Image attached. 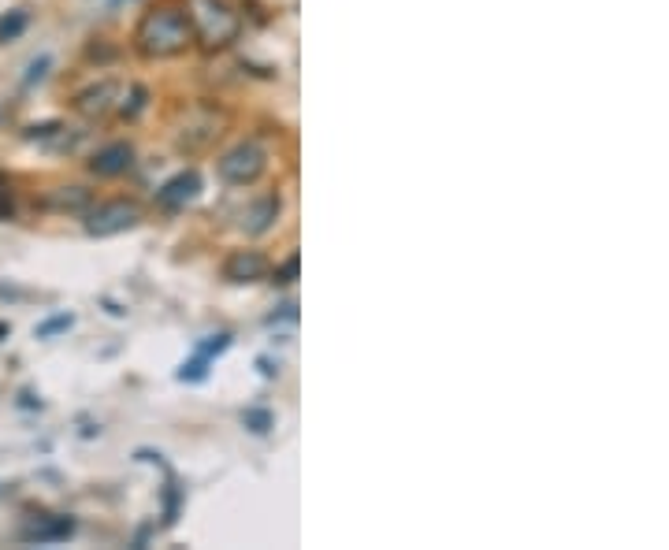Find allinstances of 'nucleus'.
Here are the masks:
<instances>
[{
    "mask_svg": "<svg viewBox=\"0 0 669 550\" xmlns=\"http://www.w3.org/2000/svg\"><path fill=\"white\" fill-rule=\"evenodd\" d=\"M194 41V27H190V15L179 12V8H157L149 12L134 30V49L149 60H164V56H179L190 49Z\"/></svg>",
    "mask_w": 669,
    "mask_h": 550,
    "instance_id": "1",
    "label": "nucleus"
},
{
    "mask_svg": "<svg viewBox=\"0 0 669 550\" xmlns=\"http://www.w3.org/2000/svg\"><path fill=\"white\" fill-rule=\"evenodd\" d=\"M190 27L209 49L231 45L238 38V15L223 4V0H190Z\"/></svg>",
    "mask_w": 669,
    "mask_h": 550,
    "instance_id": "2",
    "label": "nucleus"
},
{
    "mask_svg": "<svg viewBox=\"0 0 669 550\" xmlns=\"http://www.w3.org/2000/svg\"><path fill=\"white\" fill-rule=\"evenodd\" d=\"M264 168H268V153H264L257 142H242L238 149H231L227 157L216 164V171H220L223 183L231 186H250L257 183L264 175Z\"/></svg>",
    "mask_w": 669,
    "mask_h": 550,
    "instance_id": "3",
    "label": "nucleus"
},
{
    "mask_svg": "<svg viewBox=\"0 0 669 550\" xmlns=\"http://www.w3.org/2000/svg\"><path fill=\"white\" fill-rule=\"evenodd\" d=\"M138 220H142V212H138L134 201H105V205H97V209L90 212L86 231L97 238H108V235H119V231H131Z\"/></svg>",
    "mask_w": 669,
    "mask_h": 550,
    "instance_id": "4",
    "label": "nucleus"
},
{
    "mask_svg": "<svg viewBox=\"0 0 669 550\" xmlns=\"http://www.w3.org/2000/svg\"><path fill=\"white\" fill-rule=\"evenodd\" d=\"M264 272H268V257L257 249H238L223 261V279L231 283H253V279H264Z\"/></svg>",
    "mask_w": 669,
    "mask_h": 550,
    "instance_id": "5",
    "label": "nucleus"
},
{
    "mask_svg": "<svg viewBox=\"0 0 669 550\" xmlns=\"http://www.w3.org/2000/svg\"><path fill=\"white\" fill-rule=\"evenodd\" d=\"M197 190H201V175L197 171H183V175H175L168 183L157 190V205L160 209H183L186 201H194Z\"/></svg>",
    "mask_w": 669,
    "mask_h": 550,
    "instance_id": "6",
    "label": "nucleus"
},
{
    "mask_svg": "<svg viewBox=\"0 0 669 550\" xmlns=\"http://www.w3.org/2000/svg\"><path fill=\"white\" fill-rule=\"evenodd\" d=\"M131 160H134L131 145L116 142V145H108V149H101V153L90 160V171L93 175H101V179H112V175H123V171L131 168Z\"/></svg>",
    "mask_w": 669,
    "mask_h": 550,
    "instance_id": "7",
    "label": "nucleus"
},
{
    "mask_svg": "<svg viewBox=\"0 0 669 550\" xmlns=\"http://www.w3.org/2000/svg\"><path fill=\"white\" fill-rule=\"evenodd\" d=\"M71 536H75V521L71 517H45V521H34L30 528H23L27 543H60V539Z\"/></svg>",
    "mask_w": 669,
    "mask_h": 550,
    "instance_id": "8",
    "label": "nucleus"
},
{
    "mask_svg": "<svg viewBox=\"0 0 669 550\" xmlns=\"http://www.w3.org/2000/svg\"><path fill=\"white\" fill-rule=\"evenodd\" d=\"M112 97H116V82H101V86H93V90L79 93V101H75V108H79L82 116H105L108 108H112Z\"/></svg>",
    "mask_w": 669,
    "mask_h": 550,
    "instance_id": "9",
    "label": "nucleus"
},
{
    "mask_svg": "<svg viewBox=\"0 0 669 550\" xmlns=\"http://www.w3.org/2000/svg\"><path fill=\"white\" fill-rule=\"evenodd\" d=\"M276 216H279V197L268 194V197H261V201H257L250 212H246L242 227H246L250 235H261V231H268V227H272V220H276Z\"/></svg>",
    "mask_w": 669,
    "mask_h": 550,
    "instance_id": "10",
    "label": "nucleus"
},
{
    "mask_svg": "<svg viewBox=\"0 0 669 550\" xmlns=\"http://www.w3.org/2000/svg\"><path fill=\"white\" fill-rule=\"evenodd\" d=\"M45 205L49 209H86L90 205V190H82V186H67V190H60V194L45 197Z\"/></svg>",
    "mask_w": 669,
    "mask_h": 550,
    "instance_id": "11",
    "label": "nucleus"
},
{
    "mask_svg": "<svg viewBox=\"0 0 669 550\" xmlns=\"http://www.w3.org/2000/svg\"><path fill=\"white\" fill-rule=\"evenodd\" d=\"M27 27H30V12H27V8H15V12H8L4 19H0V45L15 41Z\"/></svg>",
    "mask_w": 669,
    "mask_h": 550,
    "instance_id": "12",
    "label": "nucleus"
},
{
    "mask_svg": "<svg viewBox=\"0 0 669 550\" xmlns=\"http://www.w3.org/2000/svg\"><path fill=\"white\" fill-rule=\"evenodd\" d=\"M246 428H250V432H257V435H264L268 432V428H272V424H276V417H272V413H268V409H246Z\"/></svg>",
    "mask_w": 669,
    "mask_h": 550,
    "instance_id": "13",
    "label": "nucleus"
},
{
    "mask_svg": "<svg viewBox=\"0 0 669 550\" xmlns=\"http://www.w3.org/2000/svg\"><path fill=\"white\" fill-rule=\"evenodd\" d=\"M205 365H209V357L197 354L194 361H190V365L179 368V380H186V383H201V380H205V376H209V368H205Z\"/></svg>",
    "mask_w": 669,
    "mask_h": 550,
    "instance_id": "14",
    "label": "nucleus"
},
{
    "mask_svg": "<svg viewBox=\"0 0 669 550\" xmlns=\"http://www.w3.org/2000/svg\"><path fill=\"white\" fill-rule=\"evenodd\" d=\"M75 324V316L71 313H60V316H53V320H45L38 328V339H49V335H56V331H64V328H71Z\"/></svg>",
    "mask_w": 669,
    "mask_h": 550,
    "instance_id": "15",
    "label": "nucleus"
},
{
    "mask_svg": "<svg viewBox=\"0 0 669 550\" xmlns=\"http://www.w3.org/2000/svg\"><path fill=\"white\" fill-rule=\"evenodd\" d=\"M227 346H231V335H212L209 342H201V346H197V354H201V357H216V354H223Z\"/></svg>",
    "mask_w": 669,
    "mask_h": 550,
    "instance_id": "16",
    "label": "nucleus"
},
{
    "mask_svg": "<svg viewBox=\"0 0 669 550\" xmlns=\"http://www.w3.org/2000/svg\"><path fill=\"white\" fill-rule=\"evenodd\" d=\"M294 275H298V257H290L283 268H276V279H272V283H294Z\"/></svg>",
    "mask_w": 669,
    "mask_h": 550,
    "instance_id": "17",
    "label": "nucleus"
},
{
    "mask_svg": "<svg viewBox=\"0 0 669 550\" xmlns=\"http://www.w3.org/2000/svg\"><path fill=\"white\" fill-rule=\"evenodd\" d=\"M12 186L4 183V179H0V216H12Z\"/></svg>",
    "mask_w": 669,
    "mask_h": 550,
    "instance_id": "18",
    "label": "nucleus"
},
{
    "mask_svg": "<svg viewBox=\"0 0 669 550\" xmlns=\"http://www.w3.org/2000/svg\"><path fill=\"white\" fill-rule=\"evenodd\" d=\"M56 131H60L56 123H41V127H30L27 138H30V142H34V138H49V134H56Z\"/></svg>",
    "mask_w": 669,
    "mask_h": 550,
    "instance_id": "19",
    "label": "nucleus"
},
{
    "mask_svg": "<svg viewBox=\"0 0 669 550\" xmlns=\"http://www.w3.org/2000/svg\"><path fill=\"white\" fill-rule=\"evenodd\" d=\"M45 67H49V56H41V60H34V64H30V75H27V82H38L41 75H45Z\"/></svg>",
    "mask_w": 669,
    "mask_h": 550,
    "instance_id": "20",
    "label": "nucleus"
},
{
    "mask_svg": "<svg viewBox=\"0 0 669 550\" xmlns=\"http://www.w3.org/2000/svg\"><path fill=\"white\" fill-rule=\"evenodd\" d=\"M112 4H119V0H112Z\"/></svg>",
    "mask_w": 669,
    "mask_h": 550,
    "instance_id": "21",
    "label": "nucleus"
}]
</instances>
